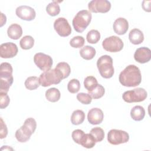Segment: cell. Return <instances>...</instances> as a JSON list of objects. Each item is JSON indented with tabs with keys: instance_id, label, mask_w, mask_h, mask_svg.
<instances>
[{
	"instance_id": "obj_40",
	"label": "cell",
	"mask_w": 151,
	"mask_h": 151,
	"mask_svg": "<svg viewBox=\"0 0 151 151\" xmlns=\"http://www.w3.org/2000/svg\"><path fill=\"white\" fill-rule=\"evenodd\" d=\"M1 27H2L4 24H5L6 23V16L4 15V14L1 13Z\"/></svg>"
},
{
	"instance_id": "obj_11",
	"label": "cell",
	"mask_w": 151,
	"mask_h": 151,
	"mask_svg": "<svg viewBox=\"0 0 151 151\" xmlns=\"http://www.w3.org/2000/svg\"><path fill=\"white\" fill-rule=\"evenodd\" d=\"M54 28L61 37H65L71 33V28L68 21L63 17L58 18L54 23Z\"/></svg>"
},
{
	"instance_id": "obj_26",
	"label": "cell",
	"mask_w": 151,
	"mask_h": 151,
	"mask_svg": "<svg viewBox=\"0 0 151 151\" xmlns=\"http://www.w3.org/2000/svg\"><path fill=\"white\" fill-rule=\"evenodd\" d=\"M96 143L94 139L90 133H85L81 140L80 145L87 149H91L95 146Z\"/></svg>"
},
{
	"instance_id": "obj_8",
	"label": "cell",
	"mask_w": 151,
	"mask_h": 151,
	"mask_svg": "<svg viewBox=\"0 0 151 151\" xmlns=\"http://www.w3.org/2000/svg\"><path fill=\"white\" fill-rule=\"evenodd\" d=\"M102 46L107 51L116 52L123 49L124 44L119 37L113 35L105 38L102 42Z\"/></svg>"
},
{
	"instance_id": "obj_6",
	"label": "cell",
	"mask_w": 151,
	"mask_h": 151,
	"mask_svg": "<svg viewBox=\"0 0 151 151\" xmlns=\"http://www.w3.org/2000/svg\"><path fill=\"white\" fill-rule=\"evenodd\" d=\"M62 80L63 77L61 73L56 68L44 71L39 77L40 84L44 87L59 84Z\"/></svg>"
},
{
	"instance_id": "obj_5",
	"label": "cell",
	"mask_w": 151,
	"mask_h": 151,
	"mask_svg": "<svg viewBox=\"0 0 151 151\" xmlns=\"http://www.w3.org/2000/svg\"><path fill=\"white\" fill-rule=\"evenodd\" d=\"M97 66L101 76L104 78H110L114 74L113 59L108 55L101 56L97 61Z\"/></svg>"
},
{
	"instance_id": "obj_33",
	"label": "cell",
	"mask_w": 151,
	"mask_h": 151,
	"mask_svg": "<svg viewBox=\"0 0 151 151\" xmlns=\"http://www.w3.org/2000/svg\"><path fill=\"white\" fill-rule=\"evenodd\" d=\"M80 88V81L76 78L71 80L67 84V89L71 93H77Z\"/></svg>"
},
{
	"instance_id": "obj_38",
	"label": "cell",
	"mask_w": 151,
	"mask_h": 151,
	"mask_svg": "<svg viewBox=\"0 0 151 151\" xmlns=\"http://www.w3.org/2000/svg\"><path fill=\"white\" fill-rule=\"evenodd\" d=\"M8 134V129L6 124L4 123L2 118H1V130H0V138L1 139L5 138Z\"/></svg>"
},
{
	"instance_id": "obj_34",
	"label": "cell",
	"mask_w": 151,
	"mask_h": 151,
	"mask_svg": "<svg viewBox=\"0 0 151 151\" xmlns=\"http://www.w3.org/2000/svg\"><path fill=\"white\" fill-rule=\"evenodd\" d=\"M85 42V40L82 36L77 35L74 37L70 41V45L75 48H79L82 47Z\"/></svg>"
},
{
	"instance_id": "obj_27",
	"label": "cell",
	"mask_w": 151,
	"mask_h": 151,
	"mask_svg": "<svg viewBox=\"0 0 151 151\" xmlns=\"http://www.w3.org/2000/svg\"><path fill=\"white\" fill-rule=\"evenodd\" d=\"M19 45L23 50H29L34 45V39L31 35H25L21 39Z\"/></svg>"
},
{
	"instance_id": "obj_3",
	"label": "cell",
	"mask_w": 151,
	"mask_h": 151,
	"mask_svg": "<svg viewBox=\"0 0 151 151\" xmlns=\"http://www.w3.org/2000/svg\"><path fill=\"white\" fill-rule=\"evenodd\" d=\"M13 69L11 64L2 63L0 65V92L8 93L13 83Z\"/></svg>"
},
{
	"instance_id": "obj_9",
	"label": "cell",
	"mask_w": 151,
	"mask_h": 151,
	"mask_svg": "<svg viewBox=\"0 0 151 151\" xmlns=\"http://www.w3.org/2000/svg\"><path fill=\"white\" fill-rule=\"evenodd\" d=\"M129 140V135L127 132L117 129H111L107 134L108 142L113 145H118L127 143Z\"/></svg>"
},
{
	"instance_id": "obj_10",
	"label": "cell",
	"mask_w": 151,
	"mask_h": 151,
	"mask_svg": "<svg viewBox=\"0 0 151 151\" xmlns=\"http://www.w3.org/2000/svg\"><path fill=\"white\" fill-rule=\"evenodd\" d=\"M34 61L35 65L42 71L51 69L53 61L51 56L42 52H37L34 56Z\"/></svg>"
},
{
	"instance_id": "obj_37",
	"label": "cell",
	"mask_w": 151,
	"mask_h": 151,
	"mask_svg": "<svg viewBox=\"0 0 151 151\" xmlns=\"http://www.w3.org/2000/svg\"><path fill=\"white\" fill-rule=\"evenodd\" d=\"M84 132L80 129H76L74 130L71 134V136L73 138V140L77 144L80 145L81 140L84 135Z\"/></svg>"
},
{
	"instance_id": "obj_28",
	"label": "cell",
	"mask_w": 151,
	"mask_h": 151,
	"mask_svg": "<svg viewBox=\"0 0 151 151\" xmlns=\"http://www.w3.org/2000/svg\"><path fill=\"white\" fill-rule=\"evenodd\" d=\"M62 74L63 79L67 78L71 73V68L69 64L65 62H60L57 64L55 68Z\"/></svg>"
},
{
	"instance_id": "obj_20",
	"label": "cell",
	"mask_w": 151,
	"mask_h": 151,
	"mask_svg": "<svg viewBox=\"0 0 151 151\" xmlns=\"http://www.w3.org/2000/svg\"><path fill=\"white\" fill-rule=\"evenodd\" d=\"M145 116V109L141 106H135L130 110V116L135 121L142 120Z\"/></svg>"
},
{
	"instance_id": "obj_19",
	"label": "cell",
	"mask_w": 151,
	"mask_h": 151,
	"mask_svg": "<svg viewBox=\"0 0 151 151\" xmlns=\"http://www.w3.org/2000/svg\"><path fill=\"white\" fill-rule=\"evenodd\" d=\"M8 36L12 40H18L22 35V29L21 25L17 24H11L7 29Z\"/></svg>"
},
{
	"instance_id": "obj_25",
	"label": "cell",
	"mask_w": 151,
	"mask_h": 151,
	"mask_svg": "<svg viewBox=\"0 0 151 151\" xmlns=\"http://www.w3.org/2000/svg\"><path fill=\"white\" fill-rule=\"evenodd\" d=\"M60 2L53 1L49 3L46 7V11L47 14L52 17H55L59 14L60 12V7L58 4Z\"/></svg>"
},
{
	"instance_id": "obj_29",
	"label": "cell",
	"mask_w": 151,
	"mask_h": 151,
	"mask_svg": "<svg viewBox=\"0 0 151 151\" xmlns=\"http://www.w3.org/2000/svg\"><path fill=\"white\" fill-rule=\"evenodd\" d=\"M90 134L93 137L96 142H101L104 137V132L103 129L99 127H96L91 129Z\"/></svg>"
},
{
	"instance_id": "obj_15",
	"label": "cell",
	"mask_w": 151,
	"mask_h": 151,
	"mask_svg": "<svg viewBox=\"0 0 151 151\" xmlns=\"http://www.w3.org/2000/svg\"><path fill=\"white\" fill-rule=\"evenodd\" d=\"M134 60L140 64H144L149 62L151 59V51L146 47H142L137 48L134 54Z\"/></svg>"
},
{
	"instance_id": "obj_4",
	"label": "cell",
	"mask_w": 151,
	"mask_h": 151,
	"mask_svg": "<svg viewBox=\"0 0 151 151\" xmlns=\"http://www.w3.org/2000/svg\"><path fill=\"white\" fill-rule=\"evenodd\" d=\"M91 18V14L87 10L78 12L72 21L74 30L77 32H83L90 24Z\"/></svg>"
},
{
	"instance_id": "obj_12",
	"label": "cell",
	"mask_w": 151,
	"mask_h": 151,
	"mask_svg": "<svg viewBox=\"0 0 151 151\" xmlns=\"http://www.w3.org/2000/svg\"><path fill=\"white\" fill-rule=\"evenodd\" d=\"M90 12L94 13H106L111 8V3L107 0H93L88 4Z\"/></svg>"
},
{
	"instance_id": "obj_36",
	"label": "cell",
	"mask_w": 151,
	"mask_h": 151,
	"mask_svg": "<svg viewBox=\"0 0 151 151\" xmlns=\"http://www.w3.org/2000/svg\"><path fill=\"white\" fill-rule=\"evenodd\" d=\"M10 99L6 93L0 92V107L1 109L6 108L9 103Z\"/></svg>"
},
{
	"instance_id": "obj_30",
	"label": "cell",
	"mask_w": 151,
	"mask_h": 151,
	"mask_svg": "<svg viewBox=\"0 0 151 151\" xmlns=\"http://www.w3.org/2000/svg\"><path fill=\"white\" fill-rule=\"evenodd\" d=\"M91 97L94 99H98L102 97L105 93V89L101 84H97L93 90L88 91Z\"/></svg>"
},
{
	"instance_id": "obj_21",
	"label": "cell",
	"mask_w": 151,
	"mask_h": 151,
	"mask_svg": "<svg viewBox=\"0 0 151 151\" xmlns=\"http://www.w3.org/2000/svg\"><path fill=\"white\" fill-rule=\"evenodd\" d=\"M96 54V51L95 48L90 45H86L80 50V56L86 60L93 59Z\"/></svg>"
},
{
	"instance_id": "obj_14",
	"label": "cell",
	"mask_w": 151,
	"mask_h": 151,
	"mask_svg": "<svg viewBox=\"0 0 151 151\" xmlns=\"http://www.w3.org/2000/svg\"><path fill=\"white\" fill-rule=\"evenodd\" d=\"M16 15L20 19L30 21L35 19L36 12L34 8L27 5H22L17 8Z\"/></svg>"
},
{
	"instance_id": "obj_16",
	"label": "cell",
	"mask_w": 151,
	"mask_h": 151,
	"mask_svg": "<svg viewBox=\"0 0 151 151\" xmlns=\"http://www.w3.org/2000/svg\"><path fill=\"white\" fill-rule=\"evenodd\" d=\"M104 118V113L99 108H93L90 109L87 114L88 122L93 125L100 124Z\"/></svg>"
},
{
	"instance_id": "obj_22",
	"label": "cell",
	"mask_w": 151,
	"mask_h": 151,
	"mask_svg": "<svg viewBox=\"0 0 151 151\" xmlns=\"http://www.w3.org/2000/svg\"><path fill=\"white\" fill-rule=\"evenodd\" d=\"M61 97L60 91L58 89L55 87H52L48 89L45 91V97L50 102L58 101Z\"/></svg>"
},
{
	"instance_id": "obj_13",
	"label": "cell",
	"mask_w": 151,
	"mask_h": 151,
	"mask_svg": "<svg viewBox=\"0 0 151 151\" xmlns=\"http://www.w3.org/2000/svg\"><path fill=\"white\" fill-rule=\"evenodd\" d=\"M17 45L11 42L3 43L0 45V56L2 58L14 57L18 53Z\"/></svg>"
},
{
	"instance_id": "obj_35",
	"label": "cell",
	"mask_w": 151,
	"mask_h": 151,
	"mask_svg": "<svg viewBox=\"0 0 151 151\" xmlns=\"http://www.w3.org/2000/svg\"><path fill=\"white\" fill-rule=\"evenodd\" d=\"M77 99L83 104H89L92 101V97L88 93H80L77 95Z\"/></svg>"
},
{
	"instance_id": "obj_23",
	"label": "cell",
	"mask_w": 151,
	"mask_h": 151,
	"mask_svg": "<svg viewBox=\"0 0 151 151\" xmlns=\"http://www.w3.org/2000/svg\"><path fill=\"white\" fill-rule=\"evenodd\" d=\"M85 119V113L81 110H74L71 116V122L74 125L81 124Z\"/></svg>"
},
{
	"instance_id": "obj_24",
	"label": "cell",
	"mask_w": 151,
	"mask_h": 151,
	"mask_svg": "<svg viewBox=\"0 0 151 151\" xmlns=\"http://www.w3.org/2000/svg\"><path fill=\"white\" fill-rule=\"evenodd\" d=\"M24 84L25 87L29 90H35L40 86L39 78L36 76L29 77L25 80Z\"/></svg>"
},
{
	"instance_id": "obj_39",
	"label": "cell",
	"mask_w": 151,
	"mask_h": 151,
	"mask_svg": "<svg viewBox=\"0 0 151 151\" xmlns=\"http://www.w3.org/2000/svg\"><path fill=\"white\" fill-rule=\"evenodd\" d=\"M142 8L145 11L150 12V5L149 4L147 5L146 4V1H143L142 2Z\"/></svg>"
},
{
	"instance_id": "obj_32",
	"label": "cell",
	"mask_w": 151,
	"mask_h": 151,
	"mask_svg": "<svg viewBox=\"0 0 151 151\" xmlns=\"http://www.w3.org/2000/svg\"><path fill=\"white\" fill-rule=\"evenodd\" d=\"M98 84L97 79L93 76H88L84 80V87L88 91L93 90Z\"/></svg>"
},
{
	"instance_id": "obj_17",
	"label": "cell",
	"mask_w": 151,
	"mask_h": 151,
	"mask_svg": "<svg viewBox=\"0 0 151 151\" xmlns=\"http://www.w3.org/2000/svg\"><path fill=\"white\" fill-rule=\"evenodd\" d=\"M113 30L118 35H123L126 33L129 29V22L127 20L124 18H117L113 25Z\"/></svg>"
},
{
	"instance_id": "obj_18",
	"label": "cell",
	"mask_w": 151,
	"mask_h": 151,
	"mask_svg": "<svg viewBox=\"0 0 151 151\" xmlns=\"http://www.w3.org/2000/svg\"><path fill=\"white\" fill-rule=\"evenodd\" d=\"M129 39L130 41L134 45L141 44L144 40V35L142 31L137 28L132 29L129 34Z\"/></svg>"
},
{
	"instance_id": "obj_31",
	"label": "cell",
	"mask_w": 151,
	"mask_h": 151,
	"mask_svg": "<svg viewBox=\"0 0 151 151\" xmlns=\"http://www.w3.org/2000/svg\"><path fill=\"white\" fill-rule=\"evenodd\" d=\"M87 41L90 44H96L100 39V33L96 29H91L86 36Z\"/></svg>"
},
{
	"instance_id": "obj_2",
	"label": "cell",
	"mask_w": 151,
	"mask_h": 151,
	"mask_svg": "<svg viewBox=\"0 0 151 151\" xmlns=\"http://www.w3.org/2000/svg\"><path fill=\"white\" fill-rule=\"evenodd\" d=\"M36 128L35 120L34 118L29 117L25 120L23 125L16 131L15 136L19 142L25 143L29 140Z\"/></svg>"
},
{
	"instance_id": "obj_7",
	"label": "cell",
	"mask_w": 151,
	"mask_h": 151,
	"mask_svg": "<svg viewBox=\"0 0 151 151\" xmlns=\"http://www.w3.org/2000/svg\"><path fill=\"white\" fill-rule=\"evenodd\" d=\"M147 97V91L143 88H136L123 93L122 98L127 103H136L144 101Z\"/></svg>"
},
{
	"instance_id": "obj_1",
	"label": "cell",
	"mask_w": 151,
	"mask_h": 151,
	"mask_svg": "<svg viewBox=\"0 0 151 151\" xmlns=\"http://www.w3.org/2000/svg\"><path fill=\"white\" fill-rule=\"evenodd\" d=\"M119 82L125 87H136L142 81V75L140 69L135 65L127 66L119 74Z\"/></svg>"
}]
</instances>
